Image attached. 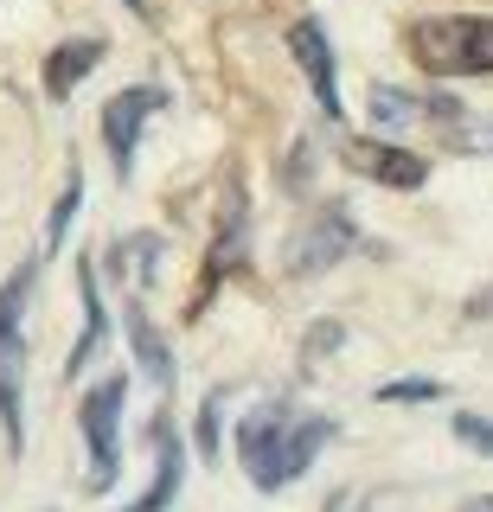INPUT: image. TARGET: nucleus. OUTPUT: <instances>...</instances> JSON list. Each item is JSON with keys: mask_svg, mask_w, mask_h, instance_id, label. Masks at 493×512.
<instances>
[{"mask_svg": "<svg viewBox=\"0 0 493 512\" xmlns=\"http://www.w3.org/2000/svg\"><path fill=\"white\" fill-rule=\"evenodd\" d=\"M129 346H135L141 372L154 378V391H173V352H167L161 333H154V320H148V308H141V301H129Z\"/></svg>", "mask_w": 493, "mask_h": 512, "instance_id": "nucleus-13", "label": "nucleus"}, {"mask_svg": "<svg viewBox=\"0 0 493 512\" xmlns=\"http://www.w3.org/2000/svg\"><path fill=\"white\" fill-rule=\"evenodd\" d=\"M33 282V263H20L0 282V429H7L13 455L26 448V301H33Z\"/></svg>", "mask_w": 493, "mask_h": 512, "instance_id": "nucleus-2", "label": "nucleus"}, {"mask_svg": "<svg viewBox=\"0 0 493 512\" xmlns=\"http://www.w3.org/2000/svg\"><path fill=\"white\" fill-rule=\"evenodd\" d=\"M442 141L461 154H493V116H474V109H461V116L442 128Z\"/></svg>", "mask_w": 493, "mask_h": 512, "instance_id": "nucleus-14", "label": "nucleus"}, {"mask_svg": "<svg viewBox=\"0 0 493 512\" xmlns=\"http://www.w3.org/2000/svg\"><path fill=\"white\" fill-rule=\"evenodd\" d=\"M455 442H461V448H474V455H493V416L461 410V416H455Z\"/></svg>", "mask_w": 493, "mask_h": 512, "instance_id": "nucleus-16", "label": "nucleus"}, {"mask_svg": "<svg viewBox=\"0 0 493 512\" xmlns=\"http://www.w3.org/2000/svg\"><path fill=\"white\" fill-rule=\"evenodd\" d=\"M97 64H103V39H65V45H52V58H45V96L65 103V96L84 84Z\"/></svg>", "mask_w": 493, "mask_h": 512, "instance_id": "nucleus-11", "label": "nucleus"}, {"mask_svg": "<svg viewBox=\"0 0 493 512\" xmlns=\"http://www.w3.org/2000/svg\"><path fill=\"white\" fill-rule=\"evenodd\" d=\"M129 13H141V20H154V0H129Z\"/></svg>", "mask_w": 493, "mask_h": 512, "instance_id": "nucleus-19", "label": "nucleus"}, {"mask_svg": "<svg viewBox=\"0 0 493 512\" xmlns=\"http://www.w3.org/2000/svg\"><path fill=\"white\" fill-rule=\"evenodd\" d=\"M148 455H154V480H148V493L122 512H167L173 493H180V436H173V423H148Z\"/></svg>", "mask_w": 493, "mask_h": 512, "instance_id": "nucleus-9", "label": "nucleus"}, {"mask_svg": "<svg viewBox=\"0 0 493 512\" xmlns=\"http://www.w3.org/2000/svg\"><path fill=\"white\" fill-rule=\"evenodd\" d=\"M340 154H346V167H353L359 180L391 186V192H417V186L429 180V160H423V154L391 148V141H378V135H353V141H340Z\"/></svg>", "mask_w": 493, "mask_h": 512, "instance_id": "nucleus-7", "label": "nucleus"}, {"mask_svg": "<svg viewBox=\"0 0 493 512\" xmlns=\"http://www.w3.org/2000/svg\"><path fill=\"white\" fill-rule=\"evenodd\" d=\"M346 250H359V224L346 218V205H327V212H314L308 224L295 231V244H289V276H321V269H333Z\"/></svg>", "mask_w": 493, "mask_h": 512, "instance_id": "nucleus-6", "label": "nucleus"}, {"mask_svg": "<svg viewBox=\"0 0 493 512\" xmlns=\"http://www.w3.org/2000/svg\"><path fill=\"white\" fill-rule=\"evenodd\" d=\"M77 199H84V180H65V199H58V212H52V224H45V250H58L65 244V231H71V212H77Z\"/></svg>", "mask_w": 493, "mask_h": 512, "instance_id": "nucleus-15", "label": "nucleus"}, {"mask_svg": "<svg viewBox=\"0 0 493 512\" xmlns=\"http://www.w3.org/2000/svg\"><path fill=\"white\" fill-rule=\"evenodd\" d=\"M77 295H84V333H77V346H71V359H65V378H77L90 365V352H97L109 340V314H103V295H97V263H77Z\"/></svg>", "mask_w": 493, "mask_h": 512, "instance_id": "nucleus-12", "label": "nucleus"}, {"mask_svg": "<svg viewBox=\"0 0 493 512\" xmlns=\"http://www.w3.org/2000/svg\"><path fill=\"white\" fill-rule=\"evenodd\" d=\"M333 442V423L314 410H295L282 397H269L237 423V461H244L250 487L257 493H282L295 474L314 468V455Z\"/></svg>", "mask_w": 493, "mask_h": 512, "instance_id": "nucleus-1", "label": "nucleus"}, {"mask_svg": "<svg viewBox=\"0 0 493 512\" xmlns=\"http://www.w3.org/2000/svg\"><path fill=\"white\" fill-rule=\"evenodd\" d=\"M289 52H295V64H301V77H308L321 116L340 122V84H333V52H327L321 20H295V26H289Z\"/></svg>", "mask_w": 493, "mask_h": 512, "instance_id": "nucleus-8", "label": "nucleus"}, {"mask_svg": "<svg viewBox=\"0 0 493 512\" xmlns=\"http://www.w3.org/2000/svg\"><path fill=\"white\" fill-rule=\"evenodd\" d=\"M436 397V384L429 378H397V384H385V404H429Z\"/></svg>", "mask_w": 493, "mask_h": 512, "instance_id": "nucleus-17", "label": "nucleus"}, {"mask_svg": "<svg viewBox=\"0 0 493 512\" xmlns=\"http://www.w3.org/2000/svg\"><path fill=\"white\" fill-rule=\"evenodd\" d=\"M199 448H205V461L218 455V410H212V404L199 410Z\"/></svg>", "mask_w": 493, "mask_h": 512, "instance_id": "nucleus-18", "label": "nucleus"}, {"mask_svg": "<svg viewBox=\"0 0 493 512\" xmlns=\"http://www.w3.org/2000/svg\"><path fill=\"white\" fill-rule=\"evenodd\" d=\"M244 263V186H225V212H218V244H212V263H205V288L199 301H212V288L231 276V269Z\"/></svg>", "mask_w": 493, "mask_h": 512, "instance_id": "nucleus-10", "label": "nucleus"}, {"mask_svg": "<svg viewBox=\"0 0 493 512\" xmlns=\"http://www.w3.org/2000/svg\"><path fill=\"white\" fill-rule=\"evenodd\" d=\"M410 58L429 77H493V20L481 13H429L410 26Z\"/></svg>", "mask_w": 493, "mask_h": 512, "instance_id": "nucleus-3", "label": "nucleus"}, {"mask_svg": "<svg viewBox=\"0 0 493 512\" xmlns=\"http://www.w3.org/2000/svg\"><path fill=\"white\" fill-rule=\"evenodd\" d=\"M122 404H129V378L109 372L103 384H90V391H84V410H77V429H84V455H90V474H84V487H90V493L116 487V474H122V442H116Z\"/></svg>", "mask_w": 493, "mask_h": 512, "instance_id": "nucleus-4", "label": "nucleus"}, {"mask_svg": "<svg viewBox=\"0 0 493 512\" xmlns=\"http://www.w3.org/2000/svg\"><path fill=\"white\" fill-rule=\"evenodd\" d=\"M167 109V90L161 84H135V90H116L103 103V148H109V160H116V173L129 180L135 173V148H141V128H148L154 116Z\"/></svg>", "mask_w": 493, "mask_h": 512, "instance_id": "nucleus-5", "label": "nucleus"}]
</instances>
